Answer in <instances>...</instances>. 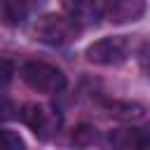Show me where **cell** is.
<instances>
[{
	"mask_svg": "<svg viewBox=\"0 0 150 150\" xmlns=\"http://www.w3.org/2000/svg\"><path fill=\"white\" fill-rule=\"evenodd\" d=\"M21 148H23V141L19 134L0 129V150H21Z\"/></svg>",
	"mask_w": 150,
	"mask_h": 150,
	"instance_id": "ba28073f",
	"label": "cell"
},
{
	"mask_svg": "<svg viewBox=\"0 0 150 150\" xmlns=\"http://www.w3.org/2000/svg\"><path fill=\"white\" fill-rule=\"evenodd\" d=\"M143 12H145V0H115L108 21H112V23L136 21Z\"/></svg>",
	"mask_w": 150,
	"mask_h": 150,
	"instance_id": "8992f818",
	"label": "cell"
},
{
	"mask_svg": "<svg viewBox=\"0 0 150 150\" xmlns=\"http://www.w3.org/2000/svg\"><path fill=\"white\" fill-rule=\"evenodd\" d=\"M129 54V40L127 38H103L87 47V61L98 66H115L122 63Z\"/></svg>",
	"mask_w": 150,
	"mask_h": 150,
	"instance_id": "5b68a950",
	"label": "cell"
},
{
	"mask_svg": "<svg viewBox=\"0 0 150 150\" xmlns=\"http://www.w3.org/2000/svg\"><path fill=\"white\" fill-rule=\"evenodd\" d=\"M12 75H14V66H12V61H9V59H0V91L9 84Z\"/></svg>",
	"mask_w": 150,
	"mask_h": 150,
	"instance_id": "9c48e42d",
	"label": "cell"
},
{
	"mask_svg": "<svg viewBox=\"0 0 150 150\" xmlns=\"http://www.w3.org/2000/svg\"><path fill=\"white\" fill-rule=\"evenodd\" d=\"M30 14V0H0V23L16 26Z\"/></svg>",
	"mask_w": 150,
	"mask_h": 150,
	"instance_id": "52a82bcc",
	"label": "cell"
},
{
	"mask_svg": "<svg viewBox=\"0 0 150 150\" xmlns=\"http://www.w3.org/2000/svg\"><path fill=\"white\" fill-rule=\"evenodd\" d=\"M19 117L30 127V131L38 138H49L59 131L61 127V115L59 110L49 108V105H40V103H28L21 108Z\"/></svg>",
	"mask_w": 150,
	"mask_h": 150,
	"instance_id": "3957f363",
	"label": "cell"
},
{
	"mask_svg": "<svg viewBox=\"0 0 150 150\" xmlns=\"http://www.w3.org/2000/svg\"><path fill=\"white\" fill-rule=\"evenodd\" d=\"M21 80L30 89L42 94H56L66 87V75L56 66L45 61H26L21 66Z\"/></svg>",
	"mask_w": 150,
	"mask_h": 150,
	"instance_id": "7a4b0ae2",
	"label": "cell"
},
{
	"mask_svg": "<svg viewBox=\"0 0 150 150\" xmlns=\"http://www.w3.org/2000/svg\"><path fill=\"white\" fill-rule=\"evenodd\" d=\"M80 33H82V26L73 16H68V14L66 16L63 14H47L33 28L35 40H40L45 45H52V47L70 45L73 40H77Z\"/></svg>",
	"mask_w": 150,
	"mask_h": 150,
	"instance_id": "6da1fadb",
	"label": "cell"
},
{
	"mask_svg": "<svg viewBox=\"0 0 150 150\" xmlns=\"http://www.w3.org/2000/svg\"><path fill=\"white\" fill-rule=\"evenodd\" d=\"M115 0H63V9L68 16H73L82 28L96 26L103 19H110Z\"/></svg>",
	"mask_w": 150,
	"mask_h": 150,
	"instance_id": "277c9868",
	"label": "cell"
}]
</instances>
